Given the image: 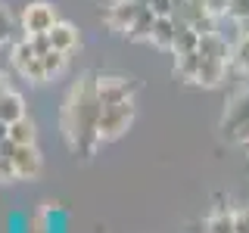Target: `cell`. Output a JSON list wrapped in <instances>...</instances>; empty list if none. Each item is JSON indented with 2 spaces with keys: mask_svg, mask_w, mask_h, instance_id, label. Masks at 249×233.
<instances>
[{
  "mask_svg": "<svg viewBox=\"0 0 249 233\" xmlns=\"http://www.w3.org/2000/svg\"><path fill=\"white\" fill-rule=\"evenodd\" d=\"M221 131L237 146L249 143V87H240L231 97L228 109H224V118H221Z\"/></svg>",
  "mask_w": 249,
  "mask_h": 233,
  "instance_id": "6da1fadb",
  "label": "cell"
},
{
  "mask_svg": "<svg viewBox=\"0 0 249 233\" xmlns=\"http://www.w3.org/2000/svg\"><path fill=\"white\" fill-rule=\"evenodd\" d=\"M134 121V100H122V103H106L100 106L97 118V137L100 140H119Z\"/></svg>",
  "mask_w": 249,
  "mask_h": 233,
  "instance_id": "7a4b0ae2",
  "label": "cell"
},
{
  "mask_svg": "<svg viewBox=\"0 0 249 233\" xmlns=\"http://www.w3.org/2000/svg\"><path fill=\"white\" fill-rule=\"evenodd\" d=\"M134 90H137V81H134V78H124V75H103L97 81L100 106L122 103V100H134Z\"/></svg>",
  "mask_w": 249,
  "mask_h": 233,
  "instance_id": "3957f363",
  "label": "cell"
},
{
  "mask_svg": "<svg viewBox=\"0 0 249 233\" xmlns=\"http://www.w3.org/2000/svg\"><path fill=\"white\" fill-rule=\"evenodd\" d=\"M13 165L19 177H35L41 171V159H37L35 143H16L13 146Z\"/></svg>",
  "mask_w": 249,
  "mask_h": 233,
  "instance_id": "277c9868",
  "label": "cell"
},
{
  "mask_svg": "<svg viewBox=\"0 0 249 233\" xmlns=\"http://www.w3.org/2000/svg\"><path fill=\"white\" fill-rule=\"evenodd\" d=\"M56 25V13H53V6L47 3H31L25 10V28L28 34H37V31H50Z\"/></svg>",
  "mask_w": 249,
  "mask_h": 233,
  "instance_id": "5b68a950",
  "label": "cell"
},
{
  "mask_svg": "<svg viewBox=\"0 0 249 233\" xmlns=\"http://www.w3.org/2000/svg\"><path fill=\"white\" fill-rule=\"evenodd\" d=\"M175 19L171 16H156L153 22V31H150V41L159 47V50H171L175 47Z\"/></svg>",
  "mask_w": 249,
  "mask_h": 233,
  "instance_id": "8992f818",
  "label": "cell"
},
{
  "mask_svg": "<svg viewBox=\"0 0 249 233\" xmlns=\"http://www.w3.org/2000/svg\"><path fill=\"white\" fill-rule=\"evenodd\" d=\"M47 37H50V50H62V53H69L78 44V31L72 25H66V22H56L47 31Z\"/></svg>",
  "mask_w": 249,
  "mask_h": 233,
  "instance_id": "52a82bcc",
  "label": "cell"
},
{
  "mask_svg": "<svg viewBox=\"0 0 249 233\" xmlns=\"http://www.w3.org/2000/svg\"><path fill=\"white\" fill-rule=\"evenodd\" d=\"M22 115H25V103H22V97L19 93H0V121H6V124H13V121H19Z\"/></svg>",
  "mask_w": 249,
  "mask_h": 233,
  "instance_id": "ba28073f",
  "label": "cell"
},
{
  "mask_svg": "<svg viewBox=\"0 0 249 233\" xmlns=\"http://www.w3.org/2000/svg\"><path fill=\"white\" fill-rule=\"evenodd\" d=\"M202 233H237V227H233V212H228V208L215 212L206 221V230Z\"/></svg>",
  "mask_w": 249,
  "mask_h": 233,
  "instance_id": "9c48e42d",
  "label": "cell"
},
{
  "mask_svg": "<svg viewBox=\"0 0 249 233\" xmlns=\"http://www.w3.org/2000/svg\"><path fill=\"white\" fill-rule=\"evenodd\" d=\"M10 140H13V143H35V124L22 115L19 121L10 124Z\"/></svg>",
  "mask_w": 249,
  "mask_h": 233,
  "instance_id": "30bf717a",
  "label": "cell"
},
{
  "mask_svg": "<svg viewBox=\"0 0 249 233\" xmlns=\"http://www.w3.org/2000/svg\"><path fill=\"white\" fill-rule=\"evenodd\" d=\"M41 66H44V75L47 78L62 72V68H66V53H62V50H47V53H41Z\"/></svg>",
  "mask_w": 249,
  "mask_h": 233,
  "instance_id": "8fae6325",
  "label": "cell"
},
{
  "mask_svg": "<svg viewBox=\"0 0 249 233\" xmlns=\"http://www.w3.org/2000/svg\"><path fill=\"white\" fill-rule=\"evenodd\" d=\"M228 16H231V19H246V16H249V0H231Z\"/></svg>",
  "mask_w": 249,
  "mask_h": 233,
  "instance_id": "7c38bea8",
  "label": "cell"
},
{
  "mask_svg": "<svg viewBox=\"0 0 249 233\" xmlns=\"http://www.w3.org/2000/svg\"><path fill=\"white\" fill-rule=\"evenodd\" d=\"M10 177H19L13 165V155H0V181H10Z\"/></svg>",
  "mask_w": 249,
  "mask_h": 233,
  "instance_id": "4fadbf2b",
  "label": "cell"
},
{
  "mask_svg": "<svg viewBox=\"0 0 249 233\" xmlns=\"http://www.w3.org/2000/svg\"><path fill=\"white\" fill-rule=\"evenodd\" d=\"M233 227H237V233H249V208L233 212Z\"/></svg>",
  "mask_w": 249,
  "mask_h": 233,
  "instance_id": "5bb4252c",
  "label": "cell"
},
{
  "mask_svg": "<svg viewBox=\"0 0 249 233\" xmlns=\"http://www.w3.org/2000/svg\"><path fill=\"white\" fill-rule=\"evenodd\" d=\"M6 31H10V19H6V10L0 6V37H6Z\"/></svg>",
  "mask_w": 249,
  "mask_h": 233,
  "instance_id": "9a60e30c",
  "label": "cell"
},
{
  "mask_svg": "<svg viewBox=\"0 0 249 233\" xmlns=\"http://www.w3.org/2000/svg\"><path fill=\"white\" fill-rule=\"evenodd\" d=\"M3 140H10V124L0 121V143H3Z\"/></svg>",
  "mask_w": 249,
  "mask_h": 233,
  "instance_id": "2e32d148",
  "label": "cell"
},
{
  "mask_svg": "<svg viewBox=\"0 0 249 233\" xmlns=\"http://www.w3.org/2000/svg\"><path fill=\"white\" fill-rule=\"evenodd\" d=\"M240 28H243V37H249V16H246V19H240Z\"/></svg>",
  "mask_w": 249,
  "mask_h": 233,
  "instance_id": "e0dca14e",
  "label": "cell"
},
{
  "mask_svg": "<svg viewBox=\"0 0 249 233\" xmlns=\"http://www.w3.org/2000/svg\"><path fill=\"white\" fill-rule=\"evenodd\" d=\"M0 93H6V87H3V78H0Z\"/></svg>",
  "mask_w": 249,
  "mask_h": 233,
  "instance_id": "ac0fdd59",
  "label": "cell"
}]
</instances>
